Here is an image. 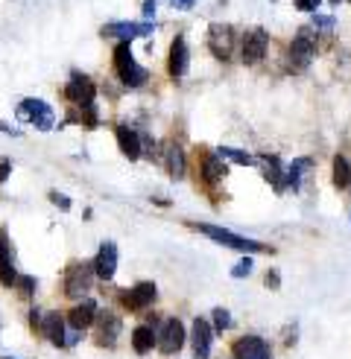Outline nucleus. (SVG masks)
Masks as SVG:
<instances>
[{
  "label": "nucleus",
  "mask_w": 351,
  "mask_h": 359,
  "mask_svg": "<svg viewBox=\"0 0 351 359\" xmlns=\"http://www.w3.org/2000/svg\"><path fill=\"white\" fill-rule=\"evenodd\" d=\"M197 231H199V234H205L208 240H214V243L225 245V248H234V251H240V255H246V257H252V255H267V251H272L267 243H258V240H252V237L234 234V231L220 228V225L199 222V225H197Z\"/></svg>",
  "instance_id": "f257e3e1"
},
{
  "label": "nucleus",
  "mask_w": 351,
  "mask_h": 359,
  "mask_svg": "<svg viewBox=\"0 0 351 359\" xmlns=\"http://www.w3.org/2000/svg\"><path fill=\"white\" fill-rule=\"evenodd\" d=\"M316 29L313 27H302L296 35H293V41H290V50H287V65L293 74H302V70L310 67L313 56H316Z\"/></svg>",
  "instance_id": "f03ea898"
},
{
  "label": "nucleus",
  "mask_w": 351,
  "mask_h": 359,
  "mask_svg": "<svg viewBox=\"0 0 351 359\" xmlns=\"http://www.w3.org/2000/svg\"><path fill=\"white\" fill-rule=\"evenodd\" d=\"M114 70H117L120 82L126 88H140V85H147V79H150V74L132 56V41H117V47H114Z\"/></svg>",
  "instance_id": "7ed1b4c3"
},
{
  "label": "nucleus",
  "mask_w": 351,
  "mask_h": 359,
  "mask_svg": "<svg viewBox=\"0 0 351 359\" xmlns=\"http://www.w3.org/2000/svg\"><path fill=\"white\" fill-rule=\"evenodd\" d=\"M65 97L74 102V105H79V111H85L88 117L97 123V105H94L97 88H94V82L88 79L85 74H79V70H74V74H70V79H67V85H65Z\"/></svg>",
  "instance_id": "20e7f679"
},
{
  "label": "nucleus",
  "mask_w": 351,
  "mask_h": 359,
  "mask_svg": "<svg viewBox=\"0 0 351 359\" xmlns=\"http://www.w3.org/2000/svg\"><path fill=\"white\" fill-rule=\"evenodd\" d=\"M39 333H44L56 348H74L79 339H82V330H74V327L67 325V318L62 313H56V310H50V313L41 316Z\"/></svg>",
  "instance_id": "39448f33"
},
{
  "label": "nucleus",
  "mask_w": 351,
  "mask_h": 359,
  "mask_svg": "<svg viewBox=\"0 0 351 359\" xmlns=\"http://www.w3.org/2000/svg\"><path fill=\"white\" fill-rule=\"evenodd\" d=\"M15 117L21 120V123L35 126L39 132H50V129H53V123H56V114H53L50 105H47L44 100H35V97H27V100L18 102Z\"/></svg>",
  "instance_id": "423d86ee"
},
{
  "label": "nucleus",
  "mask_w": 351,
  "mask_h": 359,
  "mask_svg": "<svg viewBox=\"0 0 351 359\" xmlns=\"http://www.w3.org/2000/svg\"><path fill=\"white\" fill-rule=\"evenodd\" d=\"M94 263H74L67 269V275H65V295L67 298H82L88 290H91V283H94Z\"/></svg>",
  "instance_id": "0eeeda50"
},
{
  "label": "nucleus",
  "mask_w": 351,
  "mask_h": 359,
  "mask_svg": "<svg viewBox=\"0 0 351 359\" xmlns=\"http://www.w3.org/2000/svg\"><path fill=\"white\" fill-rule=\"evenodd\" d=\"M208 47L211 53L220 59V62H228L234 53V29L228 24H211L208 29Z\"/></svg>",
  "instance_id": "6e6552de"
},
{
  "label": "nucleus",
  "mask_w": 351,
  "mask_h": 359,
  "mask_svg": "<svg viewBox=\"0 0 351 359\" xmlns=\"http://www.w3.org/2000/svg\"><path fill=\"white\" fill-rule=\"evenodd\" d=\"M155 295H158L155 283H152V280H140L138 286H132L129 292H120V304H123V310L138 313V310L150 307V304L155 301Z\"/></svg>",
  "instance_id": "1a4fd4ad"
},
{
  "label": "nucleus",
  "mask_w": 351,
  "mask_h": 359,
  "mask_svg": "<svg viewBox=\"0 0 351 359\" xmlns=\"http://www.w3.org/2000/svg\"><path fill=\"white\" fill-rule=\"evenodd\" d=\"M185 327H182V321L179 318H167L161 330H158V348H161V353L173 356V353H179L182 345H185Z\"/></svg>",
  "instance_id": "9d476101"
},
{
  "label": "nucleus",
  "mask_w": 351,
  "mask_h": 359,
  "mask_svg": "<svg viewBox=\"0 0 351 359\" xmlns=\"http://www.w3.org/2000/svg\"><path fill=\"white\" fill-rule=\"evenodd\" d=\"M190 345H193V356H197V359H211V345H214V325H208L202 316L193 318Z\"/></svg>",
  "instance_id": "9b49d317"
},
{
  "label": "nucleus",
  "mask_w": 351,
  "mask_h": 359,
  "mask_svg": "<svg viewBox=\"0 0 351 359\" xmlns=\"http://www.w3.org/2000/svg\"><path fill=\"white\" fill-rule=\"evenodd\" d=\"M232 359H272L267 339L260 336H240L232 345Z\"/></svg>",
  "instance_id": "f8f14e48"
},
{
  "label": "nucleus",
  "mask_w": 351,
  "mask_h": 359,
  "mask_svg": "<svg viewBox=\"0 0 351 359\" xmlns=\"http://www.w3.org/2000/svg\"><path fill=\"white\" fill-rule=\"evenodd\" d=\"M155 29V24L144 21V24H132V21H114L109 27H102V39H117V41H132L138 35H150Z\"/></svg>",
  "instance_id": "ddd939ff"
},
{
  "label": "nucleus",
  "mask_w": 351,
  "mask_h": 359,
  "mask_svg": "<svg viewBox=\"0 0 351 359\" xmlns=\"http://www.w3.org/2000/svg\"><path fill=\"white\" fill-rule=\"evenodd\" d=\"M267 47H270L267 29H252V32L243 39V62H246V65H260L263 56H267Z\"/></svg>",
  "instance_id": "4468645a"
},
{
  "label": "nucleus",
  "mask_w": 351,
  "mask_h": 359,
  "mask_svg": "<svg viewBox=\"0 0 351 359\" xmlns=\"http://www.w3.org/2000/svg\"><path fill=\"white\" fill-rule=\"evenodd\" d=\"M190 67V50H187V41L185 35H176L173 44H170V59H167V70L173 79H182Z\"/></svg>",
  "instance_id": "2eb2a0df"
},
{
  "label": "nucleus",
  "mask_w": 351,
  "mask_h": 359,
  "mask_svg": "<svg viewBox=\"0 0 351 359\" xmlns=\"http://www.w3.org/2000/svg\"><path fill=\"white\" fill-rule=\"evenodd\" d=\"M97 327H100L97 342H100V345H105V348H112V345L117 342V336H120L123 321H120V316H117V313L102 310V313L97 316Z\"/></svg>",
  "instance_id": "dca6fc26"
},
{
  "label": "nucleus",
  "mask_w": 351,
  "mask_h": 359,
  "mask_svg": "<svg viewBox=\"0 0 351 359\" xmlns=\"http://www.w3.org/2000/svg\"><path fill=\"white\" fill-rule=\"evenodd\" d=\"M97 316H100L97 301L82 298V304H77V307L70 310L65 318H67V325L74 327V330H85V327H91V325H94V318H97Z\"/></svg>",
  "instance_id": "f3484780"
},
{
  "label": "nucleus",
  "mask_w": 351,
  "mask_h": 359,
  "mask_svg": "<svg viewBox=\"0 0 351 359\" xmlns=\"http://www.w3.org/2000/svg\"><path fill=\"white\" fill-rule=\"evenodd\" d=\"M94 272L100 280H112L117 272V245L114 243H102L97 257H94Z\"/></svg>",
  "instance_id": "a211bd4d"
},
{
  "label": "nucleus",
  "mask_w": 351,
  "mask_h": 359,
  "mask_svg": "<svg viewBox=\"0 0 351 359\" xmlns=\"http://www.w3.org/2000/svg\"><path fill=\"white\" fill-rule=\"evenodd\" d=\"M21 275L15 272V260H12V245L6 231H0V283L4 286H18Z\"/></svg>",
  "instance_id": "6ab92c4d"
},
{
  "label": "nucleus",
  "mask_w": 351,
  "mask_h": 359,
  "mask_svg": "<svg viewBox=\"0 0 351 359\" xmlns=\"http://www.w3.org/2000/svg\"><path fill=\"white\" fill-rule=\"evenodd\" d=\"M117 147H120V152L126 155L129 161H138L140 158V147H144V140H140V135L132 129V126H117Z\"/></svg>",
  "instance_id": "aec40b11"
},
{
  "label": "nucleus",
  "mask_w": 351,
  "mask_h": 359,
  "mask_svg": "<svg viewBox=\"0 0 351 359\" xmlns=\"http://www.w3.org/2000/svg\"><path fill=\"white\" fill-rule=\"evenodd\" d=\"M260 170H263V178L275 187V193H284V178H287V170L284 164L278 161V155H260Z\"/></svg>",
  "instance_id": "412c9836"
},
{
  "label": "nucleus",
  "mask_w": 351,
  "mask_h": 359,
  "mask_svg": "<svg viewBox=\"0 0 351 359\" xmlns=\"http://www.w3.org/2000/svg\"><path fill=\"white\" fill-rule=\"evenodd\" d=\"M199 170H202V178H205V184H220L223 178H225V172H228V164H223V158L217 155V152H202V164H199Z\"/></svg>",
  "instance_id": "4be33fe9"
},
{
  "label": "nucleus",
  "mask_w": 351,
  "mask_h": 359,
  "mask_svg": "<svg viewBox=\"0 0 351 359\" xmlns=\"http://www.w3.org/2000/svg\"><path fill=\"white\" fill-rule=\"evenodd\" d=\"M310 167H313V161H310V158H296L293 164L287 167L284 190H293V193L302 190V178H305V172H310Z\"/></svg>",
  "instance_id": "5701e85b"
},
{
  "label": "nucleus",
  "mask_w": 351,
  "mask_h": 359,
  "mask_svg": "<svg viewBox=\"0 0 351 359\" xmlns=\"http://www.w3.org/2000/svg\"><path fill=\"white\" fill-rule=\"evenodd\" d=\"M164 164H167L170 178H185V152L179 143H167L164 147Z\"/></svg>",
  "instance_id": "b1692460"
},
{
  "label": "nucleus",
  "mask_w": 351,
  "mask_h": 359,
  "mask_svg": "<svg viewBox=\"0 0 351 359\" xmlns=\"http://www.w3.org/2000/svg\"><path fill=\"white\" fill-rule=\"evenodd\" d=\"M155 345H158V333H155L152 325H140V327L132 330V348L138 353H150Z\"/></svg>",
  "instance_id": "393cba45"
},
{
  "label": "nucleus",
  "mask_w": 351,
  "mask_h": 359,
  "mask_svg": "<svg viewBox=\"0 0 351 359\" xmlns=\"http://www.w3.org/2000/svg\"><path fill=\"white\" fill-rule=\"evenodd\" d=\"M331 178H333V187L337 190H348L351 187V161L345 155H333Z\"/></svg>",
  "instance_id": "a878e982"
},
{
  "label": "nucleus",
  "mask_w": 351,
  "mask_h": 359,
  "mask_svg": "<svg viewBox=\"0 0 351 359\" xmlns=\"http://www.w3.org/2000/svg\"><path fill=\"white\" fill-rule=\"evenodd\" d=\"M217 155L223 158V161H232V164H243V167H252L255 164V155H249V152H243V149H232V147H220L217 149Z\"/></svg>",
  "instance_id": "bb28decb"
},
{
  "label": "nucleus",
  "mask_w": 351,
  "mask_h": 359,
  "mask_svg": "<svg viewBox=\"0 0 351 359\" xmlns=\"http://www.w3.org/2000/svg\"><path fill=\"white\" fill-rule=\"evenodd\" d=\"M211 325H214V333L228 330V327H232V313L223 310V307H217L214 313H211Z\"/></svg>",
  "instance_id": "cd10ccee"
},
{
  "label": "nucleus",
  "mask_w": 351,
  "mask_h": 359,
  "mask_svg": "<svg viewBox=\"0 0 351 359\" xmlns=\"http://www.w3.org/2000/svg\"><path fill=\"white\" fill-rule=\"evenodd\" d=\"M310 27H313L316 32H331V29H333V18H328V15H316Z\"/></svg>",
  "instance_id": "c85d7f7f"
},
{
  "label": "nucleus",
  "mask_w": 351,
  "mask_h": 359,
  "mask_svg": "<svg viewBox=\"0 0 351 359\" xmlns=\"http://www.w3.org/2000/svg\"><path fill=\"white\" fill-rule=\"evenodd\" d=\"M252 266H255V260H252V257H243V260L232 269V278H246V275L252 272Z\"/></svg>",
  "instance_id": "c756f323"
},
{
  "label": "nucleus",
  "mask_w": 351,
  "mask_h": 359,
  "mask_svg": "<svg viewBox=\"0 0 351 359\" xmlns=\"http://www.w3.org/2000/svg\"><path fill=\"white\" fill-rule=\"evenodd\" d=\"M18 290H21V295H24V298H29V295L35 292V278H29V275H24L21 280H18Z\"/></svg>",
  "instance_id": "7c9ffc66"
},
{
  "label": "nucleus",
  "mask_w": 351,
  "mask_h": 359,
  "mask_svg": "<svg viewBox=\"0 0 351 359\" xmlns=\"http://www.w3.org/2000/svg\"><path fill=\"white\" fill-rule=\"evenodd\" d=\"M263 286H267V290H278V286H281V275H278V269H270V272L263 275Z\"/></svg>",
  "instance_id": "2f4dec72"
},
{
  "label": "nucleus",
  "mask_w": 351,
  "mask_h": 359,
  "mask_svg": "<svg viewBox=\"0 0 351 359\" xmlns=\"http://www.w3.org/2000/svg\"><path fill=\"white\" fill-rule=\"evenodd\" d=\"M319 4H322V0H296V9L298 12H316V9H319Z\"/></svg>",
  "instance_id": "473e14b6"
},
{
  "label": "nucleus",
  "mask_w": 351,
  "mask_h": 359,
  "mask_svg": "<svg viewBox=\"0 0 351 359\" xmlns=\"http://www.w3.org/2000/svg\"><path fill=\"white\" fill-rule=\"evenodd\" d=\"M50 202L59 205L62 210H70V199H67V196H62V193H50Z\"/></svg>",
  "instance_id": "72a5a7b5"
},
{
  "label": "nucleus",
  "mask_w": 351,
  "mask_h": 359,
  "mask_svg": "<svg viewBox=\"0 0 351 359\" xmlns=\"http://www.w3.org/2000/svg\"><path fill=\"white\" fill-rule=\"evenodd\" d=\"M9 172H12V161L9 158H0V184L9 178Z\"/></svg>",
  "instance_id": "f704fd0d"
},
{
  "label": "nucleus",
  "mask_w": 351,
  "mask_h": 359,
  "mask_svg": "<svg viewBox=\"0 0 351 359\" xmlns=\"http://www.w3.org/2000/svg\"><path fill=\"white\" fill-rule=\"evenodd\" d=\"M296 336H298V333H296V325H290V327L284 330V345H296Z\"/></svg>",
  "instance_id": "c9c22d12"
},
{
  "label": "nucleus",
  "mask_w": 351,
  "mask_h": 359,
  "mask_svg": "<svg viewBox=\"0 0 351 359\" xmlns=\"http://www.w3.org/2000/svg\"><path fill=\"white\" fill-rule=\"evenodd\" d=\"M155 15V0H147V4H144V18H147V21H150V18Z\"/></svg>",
  "instance_id": "e433bc0d"
},
{
  "label": "nucleus",
  "mask_w": 351,
  "mask_h": 359,
  "mask_svg": "<svg viewBox=\"0 0 351 359\" xmlns=\"http://www.w3.org/2000/svg\"><path fill=\"white\" fill-rule=\"evenodd\" d=\"M170 4H173L176 9H190V6H193V0H170Z\"/></svg>",
  "instance_id": "4c0bfd02"
},
{
  "label": "nucleus",
  "mask_w": 351,
  "mask_h": 359,
  "mask_svg": "<svg viewBox=\"0 0 351 359\" xmlns=\"http://www.w3.org/2000/svg\"><path fill=\"white\" fill-rule=\"evenodd\" d=\"M331 4H333V6H337V4H340V0H331Z\"/></svg>",
  "instance_id": "58836bf2"
},
{
  "label": "nucleus",
  "mask_w": 351,
  "mask_h": 359,
  "mask_svg": "<svg viewBox=\"0 0 351 359\" xmlns=\"http://www.w3.org/2000/svg\"><path fill=\"white\" fill-rule=\"evenodd\" d=\"M0 359H9V356H0Z\"/></svg>",
  "instance_id": "ea45409f"
}]
</instances>
